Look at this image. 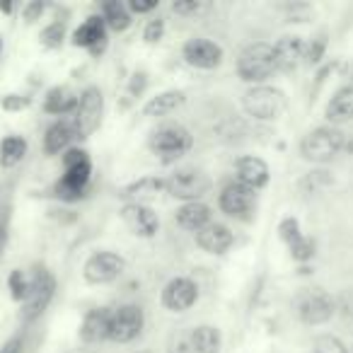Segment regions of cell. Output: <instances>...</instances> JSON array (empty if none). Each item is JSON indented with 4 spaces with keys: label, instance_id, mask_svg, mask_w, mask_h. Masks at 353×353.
Masks as SVG:
<instances>
[{
    "label": "cell",
    "instance_id": "83f0119b",
    "mask_svg": "<svg viewBox=\"0 0 353 353\" xmlns=\"http://www.w3.org/2000/svg\"><path fill=\"white\" fill-rule=\"evenodd\" d=\"M223 336L221 329L213 324H199L192 332V348L194 353H221Z\"/></svg>",
    "mask_w": 353,
    "mask_h": 353
},
{
    "label": "cell",
    "instance_id": "836d02e7",
    "mask_svg": "<svg viewBox=\"0 0 353 353\" xmlns=\"http://www.w3.org/2000/svg\"><path fill=\"white\" fill-rule=\"evenodd\" d=\"M324 49H327V37L324 34L314 37L310 44H305V59L303 61H307L310 65H317L324 56Z\"/></svg>",
    "mask_w": 353,
    "mask_h": 353
},
{
    "label": "cell",
    "instance_id": "484cf974",
    "mask_svg": "<svg viewBox=\"0 0 353 353\" xmlns=\"http://www.w3.org/2000/svg\"><path fill=\"white\" fill-rule=\"evenodd\" d=\"M324 117L332 123H343L348 119H353V83L343 85L332 94V99L327 102V109H324Z\"/></svg>",
    "mask_w": 353,
    "mask_h": 353
},
{
    "label": "cell",
    "instance_id": "74e56055",
    "mask_svg": "<svg viewBox=\"0 0 353 353\" xmlns=\"http://www.w3.org/2000/svg\"><path fill=\"white\" fill-rule=\"evenodd\" d=\"M3 109L6 112H22L25 107H30V97H25V94H17V92H10L3 97Z\"/></svg>",
    "mask_w": 353,
    "mask_h": 353
},
{
    "label": "cell",
    "instance_id": "ffe728a7",
    "mask_svg": "<svg viewBox=\"0 0 353 353\" xmlns=\"http://www.w3.org/2000/svg\"><path fill=\"white\" fill-rule=\"evenodd\" d=\"M109 327H112V307H92L80 322V339L85 343H99L109 339Z\"/></svg>",
    "mask_w": 353,
    "mask_h": 353
},
{
    "label": "cell",
    "instance_id": "e0dca14e",
    "mask_svg": "<svg viewBox=\"0 0 353 353\" xmlns=\"http://www.w3.org/2000/svg\"><path fill=\"white\" fill-rule=\"evenodd\" d=\"M279 237L283 240V245L288 247L290 256H293L295 261H310L314 256V242L303 235L298 218H293V216L283 218V221L279 223Z\"/></svg>",
    "mask_w": 353,
    "mask_h": 353
},
{
    "label": "cell",
    "instance_id": "5bb4252c",
    "mask_svg": "<svg viewBox=\"0 0 353 353\" xmlns=\"http://www.w3.org/2000/svg\"><path fill=\"white\" fill-rule=\"evenodd\" d=\"M182 56L192 68L199 70H213L223 63L225 59V51H223L221 44L211 39H203V37H196V39H189L187 44L182 46Z\"/></svg>",
    "mask_w": 353,
    "mask_h": 353
},
{
    "label": "cell",
    "instance_id": "4dcf8cb0",
    "mask_svg": "<svg viewBox=\"0 0 353 353\" xmlns=\"http://www.w3.org/2000/svg\"><path fill=\"white\" fill-rule=\"evenodd\" d=\"M8 288H10V295L15 303H25L27 290H30V279L25 276V271H20V269L10 271V276H8Z\"/></svg>",
    "mask_w": 353,
    "mask_h": 353
},
{
    "label": "cell",
    "instance_id": "d590c367",
    "mask_svg": "<svg viewBox=\"0 0 353 353\" xmlns=\"http://www.w3.org/2000/svg\"><path fill=\"white\" fill-rule=\"evenodd\" d=\"M44 10H46L44 0H30V3H25V8H22V17H25L27 25H34L37 20H41Z\"/></svg>",
    "mask_w": 353,
    "mask_h": 353
},
{
    "label": "cell",
    "instance_id": "f1b7e54d",
    "mask_svg": "<svg viewBox=\"0 0 353 353\" xmlns=\"http://www.w3.org/2000/svg\"><path fill=\"white\" fill-rule=\"evenodd\" d=\"M102 20L107 22V30L126 32L133 22V15L121 0H107V3H102Z\"/></svg>",
    "mask_w": 353,
    "mask_h": 353
},
{
    "label": "cell",
    "instance_id": "e575fe53",
    "mask_svg": "<svg viewBox=\"0 0 353 353\" xmlns=\"http://www.w3.org/2000/svg\"><path fill=\"white\" fill-rule=\"evenodd\" d=\"M8 228H10V206L0 199V261H3V252L8 245Z\"/></svg>",
    "mask_w": 353,
    "mask_h": 353
},
{
    "label": "cell",
    "instance_id": "f546056e",
    "mask_svg": "<svg viewBox=\"0 0 353 353\" xmlns=\"http://www.w3.org/2000/svg\"><path fill=\"white\" fill-rule=\"evenodd\" d=\"M27 155V138L22 136H6L0 141V165L3 167H15L25 160Z\"/></svg>",
    "mask_w": 353,
    "mask_h": 353
},
{
    "label": "cell",
    "instance_id": "ac0fdd59",
    "mask_svg": "<svg viewBox=\"0 0 353 353\" xmlns=\"http://www.w3.org/2000/svg\"><path fill=\"white\" fill-rule=\"evenodd\" d=\"M274 46V61H276V70H281V73H290V70H295L300 63H303L305 59V41L300 39V37H281Z\"/></svg>",
    "mask_w": 353,
    "mask_h": 353
},
{
    "label": "cell",
    "instance_id": "7a4b0ae2",
    "mask_svg": "<svg viewBox=\"0 0 353 353\" xmlns=\"http://www.w3.org/2000/svg\"><path fill=\"white\" fill-rule=\"evenodd\" d=\"M276 73V61H274V46L266 41H256L242 49L237 56V75L242 83L247 85H264L271 75Z\"/></svg>",
    "mask_w": 353,
    "mask_h": 353
},
{
    "label": "cell",
    "instance_id": "9c48e42d",
    "mask_svg": "<svg viewBox=\"0 0 353 353\" xmlns=\"http://www.w3.org/2000/svg\"><path fill=\"white\" fill-rule=\"evenodd\" d=\"M123 271H126V259L121 254L112 250H99L90 254L83 264V279L92 285H104L121 279Z\"/></svg>",
    "mask_w": 353,
    "mask_h": 353
},
{
    "label": "cell",
    "instance_id": "c3c4849f",
    "mask_svg": "<svg viewBox=\"0 0 353 353\" xmlns=\"http://www.w3.org/2000/svg\"><path fill=\"white\" fill-rule=\"evenodd\" d=\"M0 199H3V196H0Z\"/></svg>",
    "mask_w": 353,
    "mask_h": 353
},
{
    "label": "cell",
    "instance_id": "d4e9b609",
    "mask_svg": "<svg viewBox=\"0 0 353 353\" xmlns=\"http://www.w3.org/2000/svg\"><path fill=\"white\" fill-rule=\"evenodd\" d=\"M160 192H165V179L152 176V174H145L123 187V196L128 199V203H145V206H148V201L160 196Z\"/></svg>",
    "mask_w": 353,
    "mask_h": 353
},
{
    "label": "cell",
    "instance_id": "603a6c76",
    "mask_svg": "<svg viewBox=\"0 0 353 353\" xmlns=\"http://www.w3.org/2000/svg\"><path fill=\"white\" fill-rule=\"evenodd\" d=\"M211 206L203 201H192V203H182V206L176 208L174 213V221L179 228H184V230L194 232L196 235L199 230H203V228L208 225L211 221Z\"/></svg>",
    "mask_w": 353,
    "mask_h": 353
},
{
    "label": "cell",
    "instance_id": "ba28073f",
    "mask_svg": "<svg viewBox=\"0 0 353 353\" xmlns=\"http://www.w3.org/2000/svg\"><path fill=\"white\" fill-rule=\"evenodd\" d=\"M104 117V94L97 85H90L83 90V94L78 97V107L73 114V123L78 138H90L99 128Z\"/></svg>",
    "mask_w": 353,
    "mask_h": 353
},
{
    "label": "cell",
    "instance_id": "30bf717a",
    "mask_svg": "<svg viewBox=\"0 0 353 353\" xmlns=\"http://www.w3.org/2000/svg\"><path fill=\"white\" fill-rule=\"evenodd\" d=\"M145 327V314L141 305H121L112 310V327H109V339L117 343H131L141 336Z\"/></svg>",
    "mask_w": 353,
    "mask_h": 353
},
{
    "label": "cell",
    "instance_id": "3957f363",
    "mask_svg": "<svg viewBox=\"0 0 353 353\" xmlns=\"http://www.w3.org/2000/svg\"><path fill=\"white\" fill-rule=\"evenodd\" d=\"M343 148H346V136L336 126H319L305 133V138L300 141V155L303 160L322 165L334 160Z\"/></svg>",
    "mask_w": 353,
    "mask_h": 353
},
{
    "label": "cell",
    "instance_id": "7c38bea8",
    "mask_svg": "<svg viewBox=\"0 0 353 353\" xmlns=\"http://www.w3.org/2000/svg\"><path fill=\"white\" fill-rule=\"evenodd\" d=\"M298 317L307 327H319L327 324L334 317V298L322 288L307 290L303 298L298 300Z\"/></svg>",
    "mask_w": 353,
    "mask_h": 353
},
{
    "label": "cell",
    "instance_id": "f35d334b",
    "mask_svg": "<svg viewBox=\"0 0 353 353\" xmlns=\"http://www.w3.org/2000/svg\"><path fill=\"white\" fill-rule=\"evenodd\" d=\"M172 10L182 17H192L201 10V3H199V0H174V3H172Z\"/></svg>",
    "mask_w": 353,
    "mask_h": 353
},
{
    "label": "cell",
    "instance_id": "8992f818",
    "mask_svg": "<svg viewBox=\"0 0 353 353\" xmlns=\"http://www.w3.org/2000/svg\"><path fill=\"white\" fill-rule=\"evenodd\" d=\"M211 176L203 170L196 167H184V170H176L174 174H170L165 179V192L170 196L179 199L184 203L201 201L208 192H211Z\"/></svg>",
    "mask_w": 353,
    "mask_h": 353
},
{
    "label": "cell",
    "instance_id": "b9f144b4",
    "mask_svg": "<svg viewBox=\"0 0 353 353\" xmlns=\"http://www.w3.org/2000/svg\"><path fill=\"white\" fill-rule=\"evenodd\" d=\"M0 353H22V339L20 336L8 339V341L3 343V348H0Z\"/></svg>",
    "mask_w": 353,
    "mask_h": 353
},
{
    "label": "cell",
    "instance_id": "277c9868",
    "mask_svg": "<svg viewBox=\"0 0 353 353\" xmlns=\"http://www.w3.org/2000/svg\"><path fill=\"white\" fill-rule=\"evenodd\" d=\"M27 279H30V290H27V298L22 303V322L30 324L39 319L51 305L56 293V279L46 266H34V271Z\"/></svg>",
    "mask_w": 353,
    "mask_h": 353
},
{
    "label": "cell",
    "instance_id": "2e32d148",
    "mask_svg": "<svg viewBox=\"0 0 353 353\" xmlns=\"http://www.w3.org/2000/svg\"><path fill=\"white\" fill-rule=\"evenodd\" d=\"M107 22L102 20V15H90L78 30L73 32V46L78 49H88L94 59L107 51Z\"/></svg>",
    "mask_w": 353,
    "mask_h": 353
},
{
    "label": "cell",
    "instance_id": "7402d4cb",
    "mask_svg": "<svg viewBox=\"0 0 353 353\" xmlns=\"http://www.w3.org/2000/svg\"><path fill=\"white\" fill-rule=\"evenodd\" d=\"M78 138V131H75L73 117H63L59 121H54L44 133V152L46 155H59V152H65L70 148V143Z\"/></svg>",
    "mask_w": 353,
    "mask_h": 353
},
{
    "label": "cell",
    "instance_id": "60d3db41",
    "mask_svg": "<svg viewBox=\"0 0 353 353\" xmlns=\"http://www.w3.org/2000/svg\"><path fill=\"white\" fill-rule=\"evenodd\" d=\"M145 85H148V75L145 73H136L131 78V85H128V92H131L133 97H141L143 90H145Z\"/></svg>",
    "mask_w": 353,
    "mask_h": 353
},
{
    "label": "cell",
    "instance_id": "cb8c5ba5",
    "mask_svg": "<svg viewBox=\"0 0 353 353\" xmlns=\"http://www.w3.org/2000/svg\"><path fill=\"white\" fill-rule=\"evenodd\" d=\"M187 102V92L184 90H165V92L150 97L145 104H143V117L148 119H162L174 114L176 109Z\"/></svg>",
    "mask_w": 353,
    "mask_h": 353
},
{
    "label": "cell",
    "instance_id": "52a82bcc",
    "mask_svg": "<svg viewBox=\"0 0 353 353\" xmlns=\"http://www.w3.org/2000/svg\"><path fill=\"white\" fill-rule=\"evenodd\" d=\"M194 145V136L182 123H162L148 138V148L162 160H176L184 152H189Z\"/></svg>",
    "mask_w": 353,
    "mask_h": 353
},
{
    "label": "cell",
    "instance_id": "7dc6e473",
    "mask_svg": "<svg viewBox=\"0 0 353 353\" xmlns=\"http://www.w3.org/2000/svg\"><path fill=\"white\" fill-rule=\"evenodd\" d=\"M351 353H353V348H351Z\"/></svg>",
    "mask_w": 353,
    "mask_h": 353
},
{
    "label": "cell",
    "instance_id": "d6986e66",
    "mask_svg": "<svg viewBox=\"0 0 353 353\" xmlns=\"http://www.w3.org/2000/svg\"><path fill=\"white\" fill-rule=\"evenodd\" d=\"M235 172H237V182L245 184V187L254 189H264L271 179V172H269V165H266L261 157L256 155H245L235 162Z\"/></svg>",
    "mask_w": 353,
    "mask_h": 353
},
{
    "label": "cell",
    "instance_id": "5b68a950",
    "mask_svg": "<svg viewBox=\"0 0 353 353\" xmlns=\"http://www.w3.org/2000/svg\"><path fill=\"white\" fill-rule=\"evenodd\" d=\"M242 109L256 121H276L285 112V94L271 85H254L242 94Z\"/></svg>",
    "mask_w": 353,
    "mask_h": 353
},
{
    "label": "cell",
    "instance_id": "f6af8a7d",
    "mask_svg": "<svg viewBox=\"0 0 353 353\" xmlns=\"http://www.w3.org/2000/svg\"><path fill=\"white\" fill-rule=\"evenodd\" d=\"M0 54H3V37H0Z\"/></svg>",
    "mask_w": 353,
    "mask_h": 353
},
{
    "label": "cell",
    "instance_id": "bcb514c9",
    "mask_svg": "<svg viewBox=\"0 0 353 353\" xmlns=\"http://www.w3.org/2000/svg\"><path fill=\"white\" fill-rule=\"evenodd\" d=\"M136 353H150V351H136Z\"/></svg>",
    "mask_w": 353,
    "mask_h": 353
},
{
    "label": "cell",
    "instance_id": "8fae6325",
    "mask_svg": "<svg viewBox=\"0 0 353 353\" xmlns=\"http://www.w3.org/2000/svg\"><path fill=\"white\" fill-rule=\"evenodd\" d=\"M218 206H221V211L225 216L237 218V221H247L256 208V192L240 182H230L218 194Z\"/></svg>",
    "mask_w": 353,
    "mask_h": 353
},
{
    "label": "cell",
    "instance_id": "d6a6232c",
    "mask_svg": "<svg viewBox=\"0 0 353 353\" xmlns=\"http://www.w3.org/2000/svg\"><path fill=\"white\" fill-rule=\"evenodd\" d=\"M314 353H348V348L334 334H319L314 336Z\"/></svg>",
    "mask_w": 353,
    "mask_h": 353
},
{
    "label": "cell",
    "instance_id": "9a60e30c",
    "mask_svg": "<svg viewBox=\"0 0 353 353\" xmlns=\"http://www.w3.org/2000/svg\"><path fill=\"white\" fill-rule=\"evenodd\" d=\"M121 221L131 230V235L143 237V240H150L160 230V218L145 203H126L121 208Z\"/></svg>",
    "mask_w": 353,
    "mask_h": 353
},
{
    "label": "cell",
    "instance_id": "7bdbcfd3",
    "mask_svg": "<svg viewBox=\"0 0 353 353\" xmlns=\"http://www.w3.org/2000/svg\"><path fill=\"white\" fill-rule=\"evenodd\" d=\"M0 12L10 15V12H12V3H8V0H0Z\"/></svg>",
    "mask_w": 353,
    "mask_h": 353
},
{
    "label": "cell",
    "instance_id": "6da1fadb",
    "mask_svg": "<svg viewBox=\"0 0 353 353\" xmlns=\"http://www.w3.org/2000/svg\"><path fill=\"white\" fill-rule=\"evenodd\" d=\"M92 179V160L83 148H68L63 152V174L56 182V196L61 201H78L85 196Z\"/></svg>",
    "mask_w": 353,
    "mask_h": 353
},
{
    "label": "cell",
    "instance_id": "4316f807",
    "mask_svg": "<svg viewBox=\"0 0 353 353\" xmlns=\"http://www.w3.org/2000/svg\"><path fill=\"white\" fill-rule=\"evenodd\" d=\"M75 107H78V97L68 88H61V85L51 88L44 97V112L54 114V117H73Z\"/></svg>",
    "mask_w": 353,
    "mask_h": 353
},
{
    "label": "cell",
    "instance_id": "ab89813d",
    "mask_svg": "<svg viewBox=\"0 0 353 353\" xmlns=\"http://www.w3.org/2000/svg\"><path fill=\"white\" fill-rule=\"evenodd\" d=\"M157 8V0H128V12L131 15H148Z\"/></svg>",
    "mask_w": 353,
    "mask_h": 353
},
{
    "label": "cell",
    "instance_id": "8d00e7d4",
    "mask_svg": "<svg viewBox=\"0 0 353 353\" xmlns=\"http://www.w3.org/2000/svg\"><path fill=\"white\" fill-rule=\"evenodd\" d=\"M162 37H165V22L162 20H150L145 25V30H143V41L145 44H157V41H162Z\"/></svg>",
    "mask_w": 353,
    "mask_h": 353
},
{
    "label": "cell",
    "instance_id": "4fadbf2b",
    "mask_svg": "<svg viewBox=\"0 0 353 353\" xmlns=\"http://www.w3.org/2000/svg\"><path fill=\"white\" fill-rule=\"evenodd\" d=\"M162 307L170 312H187L196 305L199 300V285L196 281L187 279V276H176V279L167 281L162 288Z\"/></svg>",
    "mask_w": 353,
    "mask_h": 353
},
{
    "label": "cell",
    "instance_id": "ee69618b",
    "mask_svg": "<svg viewBox=\"0 0 353 353\" xmlns=\"http://www.w3.org/2000/svg\"><path fill=\"white\" fill-rule=\"evenodd\" d=\"M348 75H351V80H353V63H348Z\"/></svg>",
    "mask_w": 353,
    "mask_h": 353
},
{
    "label": "cell",
    "instance_id": "44dd1931",
    "mask_svg": "<svg viewBox=\"0 0 353 353\" xmlns=\"http://www.w3.org/2000/svg\"><path fill=\"white\" fill-rule=\"evenodd\" d=\"M196 245L201 247L206 254H225L228 250L235 242V235L230 232V228L223 225V223H208L203 230H199L196 235Z\"/></svg>",
    "mask_w": 353,
    "mask_h": 353
},
{
    "label": "cell",
    "instance_id": "1f68e13d",
    "mask_svg": "<svg viewBox=\"0 0 353 353\" xmlns=\"http://www.w3.org/2000/svg\"><path fill=\"white\" fill-rule=\"evenodd\" d=\"M41 46H46V49H61V44H63L65 39V27L63 22H51V25H46L44 30H41Z\"/></svg>",
    "mask_w": 353,
    "mask_h": 353
}]
</instances>
